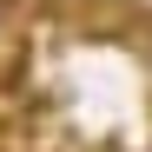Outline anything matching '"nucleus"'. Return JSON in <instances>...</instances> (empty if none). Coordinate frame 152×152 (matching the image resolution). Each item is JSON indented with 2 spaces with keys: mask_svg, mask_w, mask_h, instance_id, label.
I'll list each match as a JSON object with an SVG mask.
<instances>
[{
  "mask_svg": "<svg viewBox=\"0 0 152 152\" xmlns=\"http://www.w3.org/2000/svg\"><path fill=\"white\" fill-rule=\"evenodd\" d=\"M145 53H152V46H145Z\"/></svg>",
  "mask_w": 152,
  "mask_h": 152,
  "instance_id": "f257e3e1",
  "label": "nucleus"
}]
</instances>
